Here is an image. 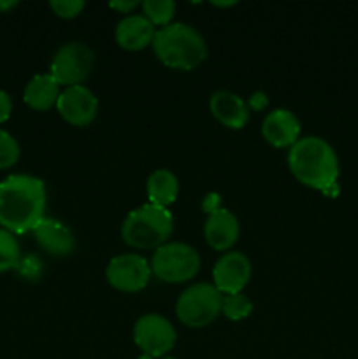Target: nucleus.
I'll return each instance as SVG.
<instances>
[{
    "mask_svg": "<svg viewBox=\"0 0 358 359\" xmlns=\"http://www.w3.org/2000/svg\"><path fill=\"white\" fill-rule=\"evenodd\" d=\"M239 233H241L239 219L228 209L220 205L207 214L204 223V238L214 251H230L239 241Z\"/></svg>",
    "mask_w": 358,
    "mask_h": 359,
    "instance_id": "nucleus-12",
    "label": "nucleus"
},
{
    "mask_svg": "<svg viewBox=\"0 0 358 359\" xmlns=\"http://www.w3.org/2000/svg\"><path fill=\"white\" fill-rule=\"evenodd\" d=\"M161 359H178V358H168V356H165V358H161Z\"/></svg>",
    "mask_w": 358,
    "mask_h": 359,
    "instance_id": "nucleus-28",
    "label": "nucleus"
},
{
    "mask_svg": "<svg viewBox=\"0 0 358 359\" xmlns=\"http://www.w3.org/2000/svg\"><path fill=\"white\" fill-rule=\"evenodd\" d=\"M46 186L42 179L13 174L0 182V228L11 233H27L44 219Z\"/></svg>",
    "mask_w": 358,
    "mask_h": 359,
    "instance_id": "nucleus-1",
    "label": "nucleus"
},
{
    "mask_svg": "<svg viewBox=\"0 0 358 359\" xmlns=\"http://www.w3.org/2000/svg\"><path fill=\"white\" fill-rule=\"evenodd\" d=\"M109 286L121 293H139L151 279V265L146 258L135 252L118 255L109 262L105 269Z\"/></svg>",
    "mask_w": 358,
    "mask_h": 359,
    "instance_id": "nucleus-9",
    "label": "nucleus"
},
{
    "mask_svg": "<svg viewBox=\"0 0 358 359\" xmlns=\"http://www.w3.org/2000/svg\"><path fill=\"white\" fill-rule=\"evenodd\" d=\"M288 168L293 177L312 189L336 195L339 160L333 147L321 137H302L288 151Z\"/></svg>",
    "mask_w": 358,
    "mask_h": 359,
    "instance_id": "nucleus-2",
    "label": "nucleus"
},
{
    "mask_svg": "<svg viewBox=\"0 0 358 359\" xmlns=\"http://www.w3.org/2000/svg\"><path fill=\"white\" fill-rule=\"evenodd\" d=\"M151 48L168 69L192 70L207 58L206 39L195 27L183 21L158 28Z\"/></svg>",
    "mask_w": 358,
    "mask_h": 359,
    "instance_id": "nucleus-3",
    "label": "nucleus"
},
{
    "mask_svg": "<svg viewBox=\"0 0 358 359\" xmlns=\"http://www.w3.org/2000/svg\"><path fill=\"white\" fill-rule=\"evenodd\" d=\"M175 13L174 0H144L142 14L154 27H167Z\"/></svg>",
    "mask_w": 358,
    "mask_h": 359,
    "instance_id": "nucleus-19",
    "label": "nucleus"
},
{
    "mask_svg": "<svg viewBox=\"0 0 358 359\" xmlns=\"http://www.w3.org/2000/svg\"><path fill=\"white\" fill-rule=\"evenodd\" d=\"M139 6V2H137V0H116V2H111L109 4V7H111V9H116L118 11V13H121V14H126V16H128V14H132V11L135 9V7Z\"/></svg>",
    "mask_w": 358,
    "mask_h": 359,
    "instance_id": "nucleus-25",
    "label": "nucleus"
},
{
    "mask_svg": "<svg viewBox=\"0 0 358 359\" xmlns=\"http://www.w3.org/2000/svg\"><path fill=\"white\" fill-rule=\"evenodd\" d=\"M154 34L157 28L144 14H128L118 21L114 37L119 48L126 51H140L153 44Z\"/></svg>",
    "mask_w": 358,
    "mask_h": 359,
    "instance_id": "nucleus-15",
    "label": "nucleus"
},
{
    "mask_svg": "<svg viewBox=\"0 0 358 359\" xmlns=\"http://www.w3.org/2000/svg\"><path fill=\"white\" fill-rule=\"evenodd\" d=\"M214 6L218 7H228V6H235V2H213Z\"/></svg>",
    "mask_w": 358,
    "mask_h": 359,
    "instance_id": "nucleus-27",
    "label": "nucleus"
},
{
    "mask_svg": "<svg viewBox=\"0 0 358 359\" xmlns=\"http://www.w3.org/2000/svg\"><path fill=\"white\" fill-rule=\"evenodd\" d=\"M49 7H51L53 13L58 18L72 20V18H76L84 9V2L83 0H51Z\"/></svg>",
    "mask_w": 358,
    "mask_h": 359,
    "instance_id": "nucleus-23",
    "label": "nucleus"
},
{
    "mask_svg": "<svg viewBox=\"0 0 358 359\" xmlns=\"http://www.w3.org/2000/svg\"><path fill=\"white\" fill-rule=\"evenodd\" d=\"M253 311V302L246 294H223L221 298V314L230 321H242Z\"/></svg>",
    "mask_w": 358,
    "mask_h": 359,
    "instance_id": "nucleus-20",
    "label": "nucleus"
},
{
    "mask_svg": "<svg viewBox=\"0 0 358 359\" xmlns=\"http://www.w3.org/2000/svg\"><path fill=\"white\" fill-rule=\"evenodd\" d=\"M146 191L150 203L167 209L171 203L175 202L179 195L178 175L168 168H158L147 177Z\"/></svg>",
    "mask_w": 358,
    "mask_h": 359,
    "instance_id": "nucleus-18",
    "label": "nucleus"
},
{
    "mask_svg": "<svg viewBox=\"0 0 358 359\" xmlns=\"http://www.w3.org/2000/svg\"><path fill=\"white\" fill-rule=\"evenodd\" d=\"M60 97V84L51 74H37L23 90V102L35 111H49Z\"/></svg>",
    "mask_w": 358,
    "mask_h": 359,
    "instance_id": "nucleus-17",
    "label": "nucleus"
},
{
    "mask_svg": "<svg viewBox=\"0 0 358 359\" xmlns=\"http://www.w3.org/2000/svg\"><path fill=\"white\" fill-rule=\"evenodd\" d=\"M178 340L172 323L160 314H146L133 325V342L147 358H164Z\"/></svg>",
    "mask_w": 358,
    "mask_h": 359,
    "instance_id": "nucleus-8",
    "label": "nucleus"
},
{
    "mask_svg": "<svg viewBox=\"0 0 358 359\" xmlns=\"http://www.w3.org/2000/svg\"><path fill=\"white\" fill-rule=\"evenodd\" d=\"M174 231V217L165 207L144 203L130 210L121 224V238L135 249H158Z\"/></svg>",
    "mask_w": 358,
    "mask_h": 359,
    "instance_id": "nucleus-4",
    "label": "nucleus"
},
{
    "mask_svg": "<svg viewBox=\"0 0 358 359\" xmlns=\"http://www.w3.org/2000/svg\"><path fill=\"white\" fill-rule=\"evenodd\" d=\"M60 116L72 126H86L95 119L98 112V98L84 84L69 86L60 91L56 100Z\"/></svg>",
    "mask_w": 358,
    "mask_h": 359,
    "instance_id": "nucleus-11",
    "label": "nucleus"
},
{
    "mask_svg": "<svg viewBox=\"0 0 358 359\" xmlns=\"http://www.w3.org/2000/svg\"><path fill=\"white\" fill-rule=\"evenodd\" d=\"M11 112H13V100L7 91L0 90V125L11 118Z\"/></svg>",
    "mask_w": 358,
    "mask_h": 359,
    "instance_id": "nucleus-24",
    "label": "nucleus"
},
{
    "mask_svg": "<svg viewBox=\"0 0 358 359\" xmlns=\"http://www.w3.org/2000/svg\"><path fill=\"white\" fill-rule=\"evenodd\" d=\"M221 298L214 284L197 283L179 294L175 316L188 328H204L221 314Z\"/></svg>",
    "mask_w": 358,
    "mask_h": 359,
    "instance_id": "nucleus-6",
    "label": "nucleus"
},
{
    "mask_svg": "<svg viewBox=\"0 0 358 359\" xmlns=\"http://www.w3.org/2000/svg\"><path fill=\"white\" fill-rule=\"evenodd\" d=\"M35 242L42 251L48 255L63 258L70 256L76 251V237L65 223L53 217H44L37 226L34 228Z\"/></svg>",
    "mask_w": 358,
    "mask_h": 359,
    "instance_id": "nucleus-14",
    "label": "nucleus"
},
{
    "mask_svg": "<svg viewBox=\"0 0 358 359\" xmlns=\"http://www.w3.org/2000/svg\"><path fill=\"white\" fill-rule=\"evenodd\" d=\"M262 135L272 147L290 149L300 139V121L290 109H274L263 118Z\"/></svg>",
    "mask_w": 358,
    "mask_h": 359,
    "instance_id": "nucleus-13",
    "label": "nucleus"
},
{
    "mask_svg": "<svg viewBox=\"0 0 358 359\" xmlns=\"http://www.w3.org/2000/svg\"><path fill=\"white\" fill-rule=\"evenodd\" d=\"M95 65V55L84 42L72 41L60 46L49 67V74L58 81V84L79 86L91 74Z\"/></svg>",
    "mask_w": 358,
    "mask_h": 359,
    "instance_id": "nucleus-7",
    "label": "nucleus"
},
{
    "mask_svg": "<svg viewBox=\"0 0 358 359\" xmlns=\"http://www.w3.org/2000/svg\"><path fill=\"white\" fill-rule=\"evenodd\" d=\"M251 262L241 251H227L218 258L213 269L214 287L221 294L242 293L251 279Z\"/></svg>",
    "mask_w": 358,
    "mask_h": 359,
    "instance_id": "nucleus-10",
    "label": "nucleus"
},
{
    "mask_svg": "<svg viewBox=\"0 0 358 359\" xmlns=\"http://www.w3.org/2000/svg\"><path fill=\"white\" fill-rule=\"evenodd\" d=\"M16 6V0H0V13H7V11L14 9Z\"/></svg>",
    "mask_w": 358,
    "mask_h": 359,
    "instance_id": "nucleus-26",
    "label": "nucleus"
},
{
    "mask_svg": "<svg viewBox=\"0 0 358 359\" xmlns=\"http://www.w3.org/2000/svg\"><path fill=\"white\" fill-rule=\"evenodd\" d=\"M21 251L16 237L11 231L0 228V273L16 269L20 263Z\"/></svg>",
    "mask_w": 358,
    "mask_h": 359,
    "instance_id": "nucleus-21",
    "label": "nucleus"
},
{
    "mask_svg": "<svg viewBox=\"0 0 358 359\" xmlns=\"http://www.w3.org/2000/svg\"><path fill=\"white\" fill-rule=\"evenodd\" d=\"M20 144L9 132L0 128V170L14 167L20 160Z\"/></svg>",
    "mask_w": 358,
    "mask_h": 359,
    "instance_id": "nucleus-22",
    "label": "nucleus"
},
{
    "mask_svg": "<svg viewBox=\"0 0 358 359\" xmlns=\"http://www.w3.org/2000/svg\"><path fill=\"white\" fill-rule=\"evenodd\" d=\"M150 265L151 273L161 283H188L199 273L200 256L185 242H167L154 249Z\"/></svg>",
    "mask_w": 358,
    "mask_h": 359,
    "instance_id": "nucleus-5",
    "label": "nucleus"
},
{
    "mask_svg": "<svg viewBox=\"0 0 358 359\" xmlns=\"http://www.w3.org/2000/svg\"><path fill=\"white\" fill-rule=\"evenodd\" d=\"M209 109L221 125L232 130L244 128L251 114L249 105L237 93L228 90L214 91L209 98Z\"/></svg>",
    "mask_w": 358,
    "mask_h": 359,
    "instance_id": "nucleus-16",
    "label": "nucleus"
}]
</instances>
